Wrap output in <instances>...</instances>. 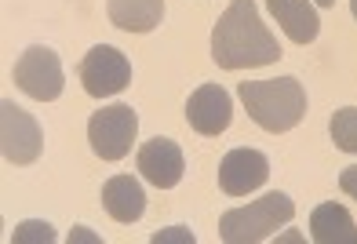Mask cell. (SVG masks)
I'll return each instance as SVG.
<instances>
[{
	"instance_id": "19",
	"label": "cell",
	"mask_w": 357,
	"mask_h": 244,
	"mask_svg": "<svg viewBox=\"0 0 357 244\" xmlns=\"http://www.w3.org/2000/svg\"><path fill=\"white\" fill-rule=\"evenodd\" d=\"M314 4H321V8H332V4H335V0H314Z\"/></svg>"
},
{
	"instance_id": "2",
	"label": "cell",
	"mask_w": 357,
	"mask_h": 244,
	"mask_svg": "<svg viewBox=\"0 0 357 244\" xmlns=\"http://www.w3.org/2000/svg\"><path fill=\"white\" fill-rule=\"evenodd\" d=\"M237 95H241V106L248 109V117L273 135L291 132L306 117V88L296 77L248 80V84L237 88Z\"/></svg>"
},
{
	"instance_id": "8",
	"label": "cell",
	"mask_w": 357,
	"mask_h": 244,
	"mask_svg": "<svg viewBox=\"0 0 357 244\" xmlns=\"http://www.w3.org/2000/svg\"><path fill=\"white\" fill-rule=\"evenodd\" d=\"M266 178H270V160L259 150H248V146L230 150L219 165V190L226 197H248L259 186H266Z\"/></svg>"
},
{
	"instance_id": "6",
	"label": "cell",
	"mask_w": 357,
	"mask_h": 244,
	"mask_svg": "<svg viewBox=\"0 0 357 244\" xmlns=\"http://www.w3.org/2000/svg\"><path fill=\"white\" fill-rule=\"evenodd\" d=\"M44 150V132L22 106L0 102V153L11 165H33Z\"/></svg>"
},
{
	"instance_id": "9",
	"label": "cell",
	"mask_w": 357,
	"mask_h": 244,
	"mask_svg": "<svg viewBox=\"0 0 357 244\" xmlns=\"http://www.w3.org/2000/svg\"><path fill=\"white\" fill-rule=\"evenodd\" d=\"M186 121L197 135H222L234 121V99L219 84H201L186 99Z\"/></svg>"
},
{
	"instance_id": "4",
	"label": "cell",
	"mask_w": 357,
	"mask_h": 244,
	"mask_svg": "<svg viewBox=\"0 0 357 244\" xmlns=\"http://www.w3.org/2000/svg\"><path fill=\"white\" fill-rule=\"evenodd\" d=\"M139 135V113L132 106H106L99 113H91L88 121V142L95 157L102 160H121L132 153Z\"/></svg>"
},
{
	"instance_id": "18",
	"label": "cell",
	"mask_w": 357,
	"mask_h": 244,
	"mask_svg": "<svg viewBox=\"0 0 357 244\" xmlns=\"http://www.w3.org/2000/svg\"><path fill=\"white\" fill-rule=\"evenodd\" d=\"M339 190L350 193V197L357 201V165L354 168H343V175H339Z\"/></svg>"
},
{
	"instance_id": "16",
	"label": "cell",
	"mask_w": 357,
	"mask_h": 244,
	"mask_svg": "<svg viewBox=\"0 0 357 244\" xmlns=\"http://www.w3.org/2000/svg\"><path fill=\"white\" fill-rule=\"evenodd\" d=\"M11 241H15V244H26V241L52 244V241H55V230H52L47 222H33V219H29V222H19V230L11 234Z\"/></svg>"
},
{
	"instance_id": "10",
	"label": "cell",
	"mask_w": 357,
	"mask_h": 244,
	"mask_svg": "<svg viewBox=\"0 0 357 244\" xmlns=\"http://www.w3.org/2000/svg\"><path fill=\"white\" fill-rule=\"evenodd\" d=\"M139 171L150 186L157 190H172L178 186V178L186 171V160H183V150H178V142L157 135L150 142H142L139 150Z\"/></svg>"
},
{
	"instance_id": "3",
	"label": "cell",
	"mask_w": 357,
	"mask_h": 244,
	"mask_svg": "<svg viewBox=\"0 0 357 244\" xmlns=\"http://www.w3.org/2000/svg\"><path fill=\"white\" fill-rule=\"evenodd\" d=\"M291 219H296V204H291V197L281 193V190H270L266 197H259L252 204L222 211L219 237L226 244H259V241H270Z\"/></svg>"
},
{
	"instance_id": "15",
	"label": "cell",
	"mask_w": 357,
	"mask_h": 244,
	"mask_svg": "<svg viewBox=\"0 0 357 244\" xmlns=\"http://www.w3.org/2000/svg\"><path fill=\"white\" fill-rule=\"evenodd\" d=\"M332 142L343 153H357V106H343L332 113Z\"/></svg>"
},
{
	"instance_id": "5",
	"label": "cell",
	"mask_w": 357,
	"mask_h": 244,
	"mask_svg": "<svg viewBox=\"0 0 357 244\" xmlns=\"http://www.w3.org/2000/svg\"><path fill=\"white\" fill-rule=\"evenodd\" d=\"M80 84H84L91 99H109V95H117L132 84V62L113 44H95L80 59Z\"/></svg>"
},
{
	"instance_id": "1",
	"label": "cell",
	"mask_w": 357,
	"mask_h": 244,
	"mask_svg": "<svg viewBox=\"0 0 357 244\" xmlns=\"http://www.w3.org/2000/svg\"><path fill=\"white\" fill-rule=\"evenodd\" d=\"M212 59L222 70H245V66H270L281 59V44L263 26L255 11V0H234L219 15L212 29Z\"/></svg>"
},
{
	"instance_id": "17",
	"label": "cell",
	"mask_w": 357,
	"mask_h": 244,
	"mask_svg": "<svg viewBox=\"0 0 357 244\" xmlns=\"http://www.w3.org/2000/svg\"><path fill=\"white\" fill-rule=\"evenodd\" d=\"M150 241H153V244H165V241H183V244H193V234L186 230V226H168V234H153Z\"/></svg>"
},
{
	"instance_id": "20",
	"label": "cell",
	"mask_w": 357,
	"mask_h": 244,
	"mask_svg": "<svg viewBox=\"0 0 357 244\" xmlns=\"http://www.w3.org/2000/svg\"><path fill=\"white\" fill-rule=\"evenodd\" d=\"M350 11H354V19H357V0H350Z\"/></svg>"
},
{
	"instance_id": "11",
	"label": "cell",
	"mask_w": 357,
	"mask_h": 244,
	"mask_svg": "<svg viewBox=\"0 0 357 244\" xmlns=\"http://www.w3.org/2000/svg\"><path fill=\"white\" fill-rule=\"evenodd\" d=\"M102 208L117 222H139L146 211V193L135 175H113L102 186Z\"/></svg>"
},
{
	"instance_id": "12",
	"label": "cell",
	"mask_w": 357,
	"mask_h": 244,
	"mask_svg": "<svg viewBox=\"0 0 357 244\" xmlns=\"http://www.w3.org/2000/svg\"><path fill=\"white\" fill-rule=\"evenodd\" d=\"M270 15L296 44H314L321 33V19L310 0H266Z\"/></svg>"
},
{
	"instance_id": "14",
	"label": "cell",
	"mask_w": 357,
	"mask_h": 244,
	"mask_svg": "<svg viewBox=\"0 0 357 244\" xmlns=\"http://www.w3.org/2000/svg\"><path fill=\"white\" fill-rule=\"evenodd\" d=\"M310 237L317 244H357V226L354 215L343 204H317L314 215H310Z\"/></svg>"
},
{
	"instance_id": "7",
	"label": "cell",
	"mask_w": 357,
	"mask_h": 244,
	"mask_svg": "<svg viewBox=\"0 0 357 244\" xmlns=\"http://www.w3.org/2000/svg\"><path fill=\"white\" fill-rule=\"evenodd\" d=\"M15 84L37 102H55L62 95V59L44 44L29 47V52H22V59L15 62Z\"/></svg>"
},
{
	"instance_id": "13",
	"label": "cell",
	"mask_w": 357,
	"mask_h": 244,
	"mask_svg": "<svg viewBox=\"0 0 357 244\" xmlns=\"http://www.w3.org/2000/svg\"><path fill=\"white\" fill-rule=\"evenodd\" d=\"M106 15L124 33H150L165 19V0H106Z\"/></svg>"
}]
</instances>
